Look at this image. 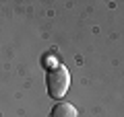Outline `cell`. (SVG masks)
<instances>
[{"mask_svg":"<svg viewBox=\"0 0 124 117\" xmlns=\"http://www.w3.org/2000/svg\"><path fill=\"white\" fill-rule=\"evenodd\" d=\"M50 117H77V109L70 103H58L54 105Z\"/></svg>","mask_w":124,"mask_h":117,"instance_id":"obj_2","label":"cell"},{"mask_svg":"<svg viewBox=\"0 0 124 117\" xmlns=\"http://www.w3.org/2000/svg\"><path fill=\"white\" fill-rule=\"evenodd\" d=\"M68 84H70V74L64 66H58V68L48 72L46 86H48V95L52 99H62L68 91Z\"/></svg>","mask_w":124,"mask_h":117,"instance_id":"obj_1","label":"cell"},{"mask_svg":"<svg viewBox=\"0 0 124 117\" xmlns=\"http://www.w3.org/2000/svg\"><path fill=\"white\" fill-rule=\"evenodd\" d=\"M44 66H46V68H50V70H54V68H58L60 64H58V60H56V58H46Z\"/></svg>","mask_w":124,"mask_h":117,"instance_id":"obj_3","label":"cell"}]
</instances>
